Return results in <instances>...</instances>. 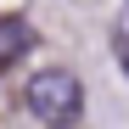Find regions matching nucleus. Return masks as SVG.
Returning <instances> with one entry per match:
<instances>
[{
    "label": "nucleus",
    "instance_id": "nucleus-1",
    "mask_svg": "<svg viewBox=\"0 0 129 129\" xmlns=\"http://www.w3.org/2000/svg\"><path fill=\"white\" fill-rule=\"evenodd\" d=\"M23 107L34 123L45 129H73L84 118V84L73 68H39L28 84H23Z\"/></svg>",
    "mask_w": 129,
    "mask_h": 129
},
{
    "label": "nucleus",
    "instance_id": "nucleus-2",
    "mask_svg": "<svg viewBox=\"0 0 129 129\" xmlns=\"http://www.w3.org/2000/svg\"><path fill=\"white\" fill-rule=\"evenodd\" d=\"M34 51V28L23 23V17H0V68H11L17 56Z\"/></svg>",
    "mask_w": 129,
    "mask_h": 129
},
{
    "label": "nucleus",
    "instance_id": "nucleus-3",
    "mask_svg": "<svg viewBox=\"0 0 129 129\" xmlns=\"http://www.w3.org/2000/svg\"><path fill=\"white\" fill-rule=\"evenodd\" d=\"M118 56H123V73H129V45H123V51H118Z\"/></svg>",
    "mask_w": 129,
    "mask_h": 129
}]
</instances>
